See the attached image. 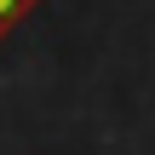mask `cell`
Here are the masks:
<instances>
[{"instance_id": "obj_1", "label": "cell", "mask_w": 155, "mask_h": 155, "mask_svg": "<svg viewBox=\"0 0 155 155\" xmlns=\"http://www.w3.org/2000/svg\"><path fill=\"white\" fill-rule=\"evenodd\" d=\"M35 6H40V0H0V40H6V35H12V29L35 12Z\"/></svg>"}]
</instances>
